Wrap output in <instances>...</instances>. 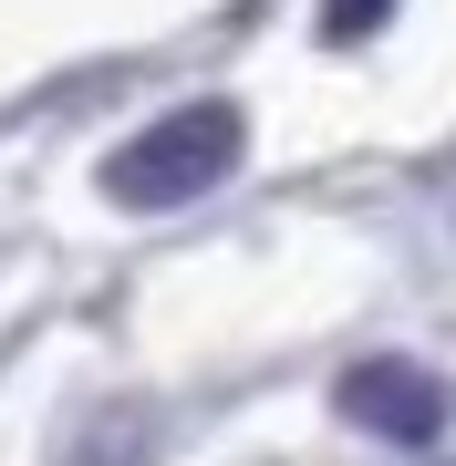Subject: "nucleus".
Instances as JSON below:
<instances>
[{
    "instance_id": "f257e3e1",
    "label": "nucleus",
    "mask_w": 456,
    "mask_h": 466,
    "mask_svg": "<svg viewBox=\"0 0 456 466\" xmlns=\"http://www.w3.org/2000/svg\"><path fill=\"white\" fill-rule=\"evenodd\" d=\"M238 146H249V115L228 94H198V104H167L146 135H125L104 156V198L115 208H187L208 187H228Z\"/></svg>"
},
{
    "instance_id": "f03ea898",
    "label": "nucleus",
    "mask_w": 456,
    "mask_h": 466,
    "mask_svg": "<svg viewBox=\"0 0 456 466\" xmlns=\"http://www.w3.org/2000/svg\"><path fill=\"white\" fill-rule=\"evenodd\" d=\"M332 404H342V425H353V435H384V446H436L446 415H456V383L425 373V363H405V352H363V363H342Z\"/></svg>"
},
{
    "instance_id": "7ed1b4c3",
    "label": "nucleus",
    "mask_w": 456,
    "mask_h": 466,
    "mask_svg": "<svg viewBox=\"0 0 456 466\" xmlns=\"http://www.w3.org/2000/svg\"><path fill=\"white\" fill-rule=\"evenodd\" d=\"M384 21H394V0H321V32L332 42H373Z\"/></svg>"
}]
</instances>
